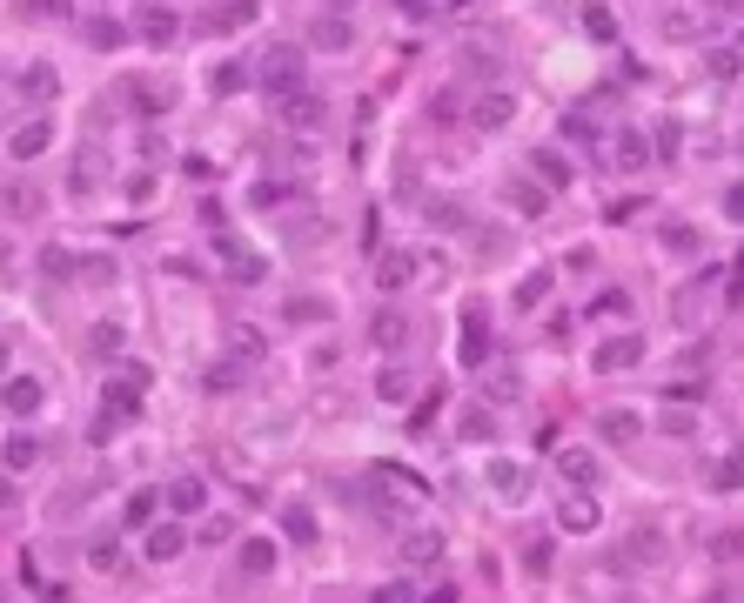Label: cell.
Segmentation results:
<instances>
[{
	"instance_id": "obj_6",
	"label": "cell",
	"mask_w": 744,
	"mask_h": 603,
	"mask_svg": "<svg viewBox=\"0 0 744 603\" xmlns=\"http://www.w3.org/2000/svg\"><path fill=\"white\" fill-rule=\"evenodd\" d=\"M275 108H282V121H289V128H302V134H316V128H322V101H316V94H302V88L282 94Z\"/></svg>"
},
{
	"instance_id": "obj_30",
	"label": "cell",
	"mask_w": 744,
	"mask_h": 603,
	"mask_svg": "<svg viewBox=\"0 0 744 603\" xmlns=\"http://www.w3.org/2000/svg\"><path fill=\"white\" fill-rule=\"evenodd\" d=\"M543 295H550V268H543V275H523V282H517V309H537Z\"/></svg>"
},
{
	"instance_id": "obj_41",
	"label": "cell",
	"mask_w": 744,
	"mask_h": 603,
	"mask_svg": "<svg viewBox=\"0 0 744 603\" xmlns=\"http://www.w3.org/2000/svg\"><path fill=\"white\" fill-rule=\"evenodd\" d=\"M711 74L731 81V74H738V47H711Z\"/></svg>"
},
{
	"instance_id": "obj_46",
	"label": "cell",
	"mask_w": 744,
	"mask_h": 603,
	"mask_svg": "<svg viewBox=\"0 0 744 603\" xmlns=\"http://www.w3.org/2000/svg\"><path fill=\"white\" fill-rule=\"evenodd\" d=\"M724 215H731V222H744V181H731V188H724Z\"/></svg>"
},
{
	"instance_id": "obj_16",
	"label": "cell",
	"mask_w": 744,
	"mask_h": 603,
	"mask_svg": "<svg viewBox=\"0 0 744 603\" xmlns=\"http://www.w3.org/2000/svg\"><path fill=\"white\" fill-rule=\"evenodd\" d=\"M557 476H570L577 490H590V476H597V449H557Z\"/></svg>"
},
{
	"instance_id": "obj_17",
	"label": "cell",
	"mask_w": 744,
	"mask_h": 603,
	"mask_svg": "<svg viewBox=\"0 0 744 603\" xmlns=\"http://www.w3.org/2000/svg\"><path fill=\"white\" fill-rule=\"evenodd\" d=\"M41 402H47V389H41L34 376H14V382H7V416H34Z\"/></svg>"
},
{
	"instance_id": "obj_12",
	"label": "cell",
	"mask_w": 744,
	"mask_h": 603,
	"mask_svg": "<svg viewBox=\"0 0 744 603\" xmlns=\"http://www.w3.org/2000/svg\"><path fill=\"white\" fill-rule=\"evenodd\" d=\"M141 41H155V47H168L181 34V21H175V7H141Z\"/></svg>"
},
{
	"instance_id": "obj_8",
	"label": "cell",
	"mask_w": 744,
	"mask_h": 603,
	"mask_svg": "<svg viewBox=\"0 0 744 603\" xmlns=\"http://www.w3.org/2000/svg\"><path fill=\"white\" fill-rule=\"evenodd\" d=\"M483 356H490V322L483 309H463V369H483Z\"/></svg>"
},
{
	"instance_id": "obj_5",
	"label": "cell",
	"mask_w": 744,
	"mask_h": 603,
	"mask_svg": "<svg viewBox=\"0 0 744 603\" xmlns=\"http://www.w3.org/2000/svg\"><path fill=\"white\" fill-rule=\"evenodd\" d=\"M597 436H604L610 449H631L637 436H644V416H637V409H604V416H597Z\"/></svg>"
},
{
	"instance_id": "obj_3",
	"label": "cell",
	"mask_w": 744,
	"mask_h": 603,
	"mask_svg": "<svg viewBox=\"0 0 744 603\" xmlns=\"http://www.w3.org/2000/svg\"><path fill=\"white\" fill-rule=\"evenodd\" d=\"M637 362H644V335H610V342H597L590 369H597V376H617V369H637Z\"/></svg>"
},
{
	"instance_id": "obj_7",
	"label": "cell",
	"mask_w": 744,
	"mask_h": 603,
	"mask_svg": "<svg viewBox=\"0 0 744 603\" xmlns=\"http://www.w3.org/2000/svg\"><path fill=\"white\" fill-rule=\"evenodd\" d=\"M54 148V121H27V128H14V141H7V155L14 161H34Z\"/></svg>"
},
{
	"instance_id": "obj_63",
	"label": "cell",
	"mask_w": 744,
	"mask_h": 603,
	"mask_svg": "<svg viewBox=\"0 0 744 603\" xmlns=\"http://www.w3.org/2000/svg\"><path fill=\"white\" fill-rule=\"evenodd\" d=\"M0 603H7V597H0Z\"/></svg>"
},
{
	"instance_id": "obj_36",
	"label": "cell",
	"mask_w": 744,
	"mask_h": 603,
	"mask_svg": "<svg viewBox=\"0 0 744 603\" xmlns=\"http://www.w3.org/2000/svg\"><path fill=\"white\" fill-rule=\"evenodd\" d=\"M41 268L54 275V282H68V275H74V255H68V248H41Z\"/></svg>"
},
{
	"instance_id": "obj_39",
	"label": "cell",
	"mask_w": 744,
	"mask_h": 603,
	"mask_svg": "<svg viewBox=\"0 0 744 603\" xmlns=\"http://www.w3.org/2000/svg\"><path fill=\"white\" fill-rule=\"evenodd\" d=\"M490 409H470V416H463V436H470V443H490Z\"/></svg>"
},
{
	"instance_id": "obj_19",
	"label": "cell",
	"mask_w": 744,
	"mask_h": 603,
	"mask_svg": "<svg viewBox=\"0 0 744 603\" xmlns=\"http://www.w3.org/2000/svg\"><path fill=\"white\" fill-rule=\"evenodd\" d=\"M369 342H376V349H403V342H409V315L383 309L376 322H369Z\"/></svg>"
},
{
	"instance_id": "obj_52",
	"label": "cell",
	"mask_w": 744,
	"mask_h": 603,
	"mask_svg": "<svg viewBox=\"0 0 744 603\" xmlns=\"http://www.w3.org/2000/svg\"><path fill=\"white\" fill-rule=\"evenodd\" d=\"M148 516H155V496L141 490V496H135V503H128V523H148Z\"/></svg>"
},
{
	"instance_id": "obj_25",
	"label": "cell",
	"mask_w": 744,
	"mask_h": 603,
	"mask_svg": "<svg viewBox=\"0 0 744 603\" xmlns=\"http://www.w3.org/2000/svg\"><path fill=\"white\" fill-rule=\"evenodd\" d=\"M282 530H289L295 543H316V516H309V503H289V510H282Z\"/></svg>"
},
{
	"instance_id": "obj_43",
	"label": "cell",
	"mask_w": 744,
	"mask_h": 603,
	"mask_svg": "<svg viewBox=\"0 0 744 603\" xmlns=\"http://www.w3.org/2000/svg\"><path fill=\"white\" fill-rule=\"evenodd\" d=\"M34 21H68V0H27Z\"/></svg>"
},
{
	"instance_id": "obj_55",
	"label": "cell",
	"mask_w": 744,
	"mask_h": 603,
	"mask_svg": "<svg viewBox=\"0 0 744 603\" xmlns=\"http://www.w3.org/2000/svg\"><path fill=\"white\" fill-rule=\"evenodd\" d=\"M396 7H403V14H429V7H423V0H396Z\"/></svg>"
},
{
	"instance_id": "obj_26",
	"label": "cell",
	"mask_w": 744,
	"mask_h": 603,
	"mask_svg": "<svg viewBox=\"0 0 744 603\" xmlns=\"http://www.w3.org/2000/svg\"><path fill=\"white\" fill-rule=\"evenodd\" d=\"M564 530H597V503L590 496H570L564 503Z\"/></svg>"
},
{
	"instance_id": "obj_45",
	"label": "cell",
	"mask_w": 744,
	"mask_h": 603,
	"mask_svg": "<svg viewBox=\"0 0 744 603\" xmlns=\"http://www.w3.org/2000/svg\"><path fill=\"white\" fill-rule=\"evenodd\" d=\"M322 315H329V309H322V302H309V295H302V302H289V322H322Z\"/></svg>"
},
{
	"instance_id": "obj_21",
	"label": "cell",
	"mask_w": 744,
	"mask_h": 603,
	"mask_svg": "<svg viewBox=\"0 0 744 603\" xmlns=\"http://www.w3.org/2000/svg\"><path fill=\"white\" fill-rule=\"evenodd\" d=\"M255 21V0H228V7H208V27L215 34H235V27Z\"/></svg>"
},
{
	"instance_id": "obj_11",
	"label": "cell",
	"mask_w": 744,
	"mask_h": 603,
	"mask_svg": "<svg viewBox=\"0 0 744 603\" xmlns=\"http://www.w3.org/2000/svg\"><path fill=\"white\" fill-rule=\"evenodd\" d=\"M309 41H316L322 54H349V41H356V27L342 21V14H322V21L309 27Z\"/></svg>"
},
{
	"instance_id": "obj_32",
	"label": "cell",
	"mask_w": 744,
	"mask_h": 603,
	"mask_svg": "<svg viewBox=\"0 0 744 603\" xmlns=\"http://www.w3.org/2000/svg\"><path fill=\"white\" fill-rule=\"evenodd\" d=\"M88 349L94 356H121V322H101V329L88 335Z\"/></svg>"
},
{
	"instance_id": "obj_48",
	"label": "cell",
	"mask_w": 744,
	"mask_h": 603,
	"mask_svg": "<svg viewBox=\"0 0 744 603\" xmlns=\"http://www.w3.org/2000/svg\"><path fill=\"white\" fill-rule=\"evenodd\" d=\"M711 550H718V557H744V530H724Z\"/></svg>"
},
{
	"instance_id": "obj_58",
	"label": "cell",
	"mask_w": 744,
	"mask_h": 603,
	"mask_svg": "<svg viewBox=\"0 0 744 603\" xmlns=\"http://www.w3.org/2000/svg\"><path fill=\"white\" fill-rule=\"evenodd\" d=\"M704 7H738V0H704Z\"/></svg>"
},
{
	"instance_id": "obj_51",
	"label": "cell",
	"mask_w": 744,
	"mask_h": 603,
	"mask_svg": "<svg viewBox=\"0 0 744 603\" xmlns=\"http://www.w3.org/2000/svg\"><path fill=\"white\" fill-rule=\"evenodd\" d=\"M436 402H443V389H436V396H429L423 409H416V436H429V423H436Z\"/></svg>"
},
{
	"instance_id": "obj_50",
	"label": "cell",
	"mask_w": 744,
	"mask_h": 603,
	"mask_svg": "<svg viewBox=\"0 0 744 603\" xmlns=\"http://www.w3.org/2000/svg\"><path fill=\"white\" fill-rule=\"evenodd\" d=\"M664 396H671V402H698V396H704V382H671Z\"/></svg>"
},
{
	"instance_id": "obj_18",
	"label": "cell",
	"mask_w": 744,
	"mask_h": 603,
	"mask_svg": "<svg viewBox=\"0 0 744 603\" xmlns=\"http://www.w3.org/2000/svg\"><path fill=\"white\" fill-rule=\"evenodd\" d=\"M530 175H537L550 195H557V188H570V168H564V155H557V148H537V155H530Z\"/></svg>"
},
{
	"instance_id": "obj_60",
	"label": "cell",
	"mask_w": 744,
	"mask_h": 603,
	"mask_svg": "<svg viewBox=\"0 0 744 603\" xmlns=\"http://www.w3.org/2000/svg\"><path fill=\"white\" fill-rule=\"evenodd\" d=\"M711 603H731V597H711Z\"/></svg>"
},
{
	"instance_id": "obj_1",
	"label": "cell",
	"mask_w": 744,
	"mask_h": 603,
	"mask_svg": "<svg viewBox=\"0 0 744 603\" xmlns=\"http://www.w3.org/2000/svg\"><path fill=\"white\" fill-rule=\"evenodd\" d=\"M262 88H269L275 101L302 88V47H282V41L262 47Z\"/></svg>"
},
{
	"instance_id": "obj_49",
	"label": "cell",
	"mask_w": 744,
	"mask_h": 603,
	"mask_svg": "<svg viewBox=\"0 0 744 603\" xmlns=\"http://www.w3.org/2000/svg\"><path fill=\"white\" fill-rule=\"evenodd\" d=\"M564 128H570V134H577V141H597V121H590V114H570Z\"/></svg>"
},
{
	"instance_id": "obj_31",
	"label": "cell",
	"mask_w": 744,
	"mask_h": 603,
	"mask_svg": "<svg viewBox=\"0 0 744 603\" xmlns=\"http://www.w3.org/2000/svg\"><path fill=\"white\" fill-rule=\"evenodd\" d=\"M617 155H624V168H651V141H644V134H624Z\"/></svg>"
},
{
	"instance_id": "obj_54",
	"label": "cell",
	"mask_w": 744,
	"mask_h": 603,
	"mask_svg": "<svg viewBox=\"0 0 744 603\" xmlns=\"http://www.w3.org/2000/svg\"><path fill=\"white\" fill-rule=\"evenodd\" d=\"M7 262H14V248H7V235H0V275H7Z\"/></svg>"
},
{
	"instance_id": "obj_33",
	"label": "cell",
	"mask_w": 744,
	"mask_h": 603,
	"mask_svg": "<svg viewBox=\"0 0 744 603\" xmlns=\"http://www.w3.org/2000/svg\"><path fill=\"white\" fill-rule=\"evenodd\" d=\"M584 27H590V41H617V21H610V7H584Z\"/></svg>"
},
{
	"instance_id": "obj_14",
	"label": "cell",
	"mask_w": 744,
	"mask_h": 603,
	"mask_svg": "<svg viewBox=\"0 0 744 603\" xmlns=\"http://www.w3.org/2000/svg\"><path fill=\"white\" fill-rule=\"evenodd\" d=\"M476 121H483V128H510V121H517V94L490 88L483 101H476Z\"/></svg>"
},
{
	"instance_id": "obj_40",
	"label": "cell",
	"mask_w": 744,
	"mask_h": 603,
	"mask_svg": "<svg viewBox=\"0 0 744 603\" xmlns=\"http://www.w3.org/2000/svg\"><path fill=\"white\" fill-rule=\"evenodd\" d=\"M429 222H436V228H463V208H456V201H429Z\"/></svg>"
},
{
	"instance_id": "obj_38",
	"label": "cell",
	"mask_w": 744,
	"mask_h": 603,
	"mask_svg": "<svg viewBox=\"0 0 744 603\" xmlns=\"http://www.w3.org/2000/svg\"><path fill=\"white\" fill-rule=\"evenodd\" d=\"M282 201H295L289 181H262V188H255V208H282Z\"/></svg>"
},
{
	"instance_id": "obj_47",
	"label": "cell",
	"mask_w": 744,
	"mask_h": 603,
	"mask_svg": "<svg viewBox=\"0 0 744 603\" xmlns=\"http://www.w3.org/2000/svg\"><path fill=\"white\" fill-rule=\"evenodd\" d=\"M597 309H604V315H624V309H631V302H624V295H617V289H604V295H597V302H590V315H597Z\"/></svg>"
},
{
	"instance_id": "obj_9",
	"label": "cell",
	"mask_w": 744,
	"mask_h": 603,
	"mask_svg": "<svg viewBox=\"0 0 744 603\" xmlns=\"http://www.w3.org/2000/svg\"><path fill=\"white\" fill-rule=\"evenodd\" d=\"M503 201H510V208H523V215H543V208H550V188H543V181L510 175V181H503Z\"/></svg>"
},
{
	"instance_id": "obj_34",
	"label": "cell",
	"mask_w": 744,
	"mask_h": 603,
	"mask_svg": "<svg viewBox=\"0 0 744 603\" xmlns=\"http://www.w3.org/2000/svg\"><path fill=\"white\" fill-rule=\"evenodd\" d=\"M718 490H744V449H731L718 463Z\"/></svg>"
},
{
	"instance_id": "obj_10",
	"label": "cell",
	"mask_w": 744,
	"mask_h": 603,
	"mask_svg": "<svg viewBox=\"0 0 744 603\" xmlns=\"http://www.w3.org/2000/svg\"><path fill=\"white\" fill-rule=\"evenodd\" d=\"M168 510H175V516L208 510V483H202V476H175V483H168Z\"/></svg>"
},
{
	"instance_id": "obj_61",
	"label": "cell",
	"mask_w": 744,
	"mask_h": 603,
	"mask_svg": "<svg viewBox=\"0 0 744 603\" xmlns=\"http://www.w3.org/2000/svg\"><path fill=\"white\" fill-rule=\"evenodd\" d=\"M336 7H342V0H336Z\"/></svg>"
},
{
	"instance_id": "obj_27",
	"label": "cell",
	"mask_w": 744,
	"mask_h": 603,
	"mask_svg": "<svg viewBox=\"0 0 744 603\" xmlns=\"http://www.w3.org/2000/svg\"><path fill=\"white\" fill-rule=\"evenodd\" d=\"M409 389H416V382H409L403 369H383V376H376V396L383 402H409Z\"/></svg>"
},
{
	"instance_id": "obj_56",
	"label": "cell",
	"mask_w": 744,
	"mask_h": 603,
	"mask_svg": "<svg viewBox=\"0 0 744 603\" xmlns=\"http://www.w3.org/2000/svg\"><path fill=\"white\" fill-rule=\"evenodd\" d=\"M0 503H14V483H7V476H0Z\"/></svg>"
},
{
	"instance_id": "obj_2",
	"label": "cell",
	"mask_w": 744,
	"mask_h": 603,
	"mask_svg": "<svg viewBox=\"0 0 744 603\" xmlns=\"http://www.w3.org/2000/svg\"><path fill=\"white\" fill-rule=\"evenodd\" d=\"M215 255L228 262V275H235V282H262V268H269L255 248L242 242V235H235V228H215Z\"/></svg>"
},
{
	"instance_id": "obj_35",
	"label": "cell",
	"mask_w": 744,
	"mask_h": 603,
	"mask_svg": "<svg viewBox=\"0 0 744 603\" xmlns=\"http://www.w3.org/2000/svg\"><path fill=\"white\" fill-rule=\"evenodd\" d=\"M88 41L94 47H121V41H128V27H121V21H88Z\"/></svg>"
},
{
	"instance_id": "obj_24",
	"label": "cell",
	"mask_w": 744,
	"mask_h": 603,
	"mask_svg": "<svg viewBox=\"0 0 744 603\" xmlns=\"http://www.w3.org/2000/svg\"><path fill=\"white\" fill-rule=\"evenodd\" d=\"M403 557L409 563H436V557H443V536H436V530H409L403 536Z\"/></svg>"
},
{
	"instance_id": "obj_29",
	"label": "cell",
	"mask_w": 744,
	"mask_h": 603,
	"mask_svg": "<svg viewBox=\"0 0 744 603\" xmlns=\"http://www.w3.org/2000/svg\"><path fill=\"white\" fill-rule=\"evenodd\" d=\"M657 235H664V248H677V255H691V248H698V228H691V222H664Z\"/></svg>"
},
{
	"instance_id": "obj_13",
	"label": "cell",
	"mask_w": 744,
	"mask_h": 603,
	"mask_svg": "<svg viewBox=\"0 0 744 603\" xmlns=\"http://www.w3.org/2000/svg\"><path fill=\"white\" fill-rule=\"evenodd\" d=\"M181 550H188V530H181V523H155V530H148V557L155 563H175Z\"/></svg>"
},
{
	"instance_id": "obj_22",
	"label": "cell",
	"mask_w": 744,
	"mask_h": 603,
	"mask_svg": "<svg viewBox=\"0 0 744 603\" xmlns=\"http://www.w3.org/2000/svg\"><path fill=\"white\" fill-rule=\"evenodd\" d=\"M409 275H416V255H403V248H389L383 262H376V282H383V289H403Z\"/></svg>"
},
{
	"instance_id": "obj_57",
	"label": "cell",
	"mask_w": 744,
	"mask_h": 603,
	"mask_svg": "<svg viewBox=\"0 0 744 603\" xmlns=\"http://www.w3.org/2000/svg\"><path fill=\"white\" fill-rule=\"evenodd\" d=\"M423 603H456V597H450V590H436V597H423Z\"/></svg>"
},
{
	"instance_id": "obj_42",
	"label": "cell",
	"mask_w": 744,
	"mask_h": 603,
	"mask_svg": "<svg viewBox=\"0 0 744 603\" xmlns=\"http://www.w3.org/2000/svg\"><path fill=\"white\" fill-rule=\"evenodd\" d=\"M235 382H242V362H215L208 369V389H235Z\"/></svg>"
},
{
	"instance_id": "obj_23",
	"label": "cell",
	"mask_w": 744,
	"mask_h": 603,
	"mask_svg": "<svg viewBox=\"0 0 744 603\" xmlns=\"http://www.w3.org/2000/svg\"><path fill=\"white\" fill-rule=\"evenodd\" d=\"M0 456H7V469H34V463H41V436H27V429H14Z\"/></svg>"
},
{
	"instance_id": "obj_4",
	"label": "cell",
	"mask_w": 744,
	"mask_h": 603,
	"mask_svg": "<svg viewBox=\"0 0 744 603\" xmlns=\"http://www.w3.org/2000/svg\"><path fill=\"white\" fill-rule=\"evenodd\" d=\"M483 483H490L503 503H523V496H530V469L510 463V456H490V476H483Z\"/></svg>"
},
{
	"instance_id": "obj_28",
	"label": "cell",
	"mask_w": 744,
	"mask_h": 603,
	"mask_svg": "<svg viewBox=\"0 0 744 603\" xmlns=\"http://www.w3.org/2000/svg\"><path fill=\"white\" fill-rule=\"evenodd\" d=\"M242 81H248V67H242V61H222L215 74H208V88H215V94H235Z\"/></svg>"
},
{
	"instance_id": "obj_37",
	"label": "cell",
	"mask_w": 744,
	"mask_h": 603,
	"mask_svg": "<svg viewBox=\"0 0 744 603\" xmlns=\"http://www.w3.org/2000/svg\"><path fill=\"white\" fill-rule=\"evenodd\" d=\"M21 88L34 94V101H47V94H54V67H27V74H21Z\"/></svg>"
},
{
	"instance_id": "obj_20",
	"label": "cell",
	"mask_w": 744,
	"mask_h": 603,
	"mask_svg": "<svg viewBox=\"0 0 744 603\" xmlns=\"http://www.w3.org/2000/svg\"><path fill=\"white\" fill-rule=\"evenodd\" d=\"M0 201H7V208H14L21 222H27V215H41V208H47V201H41V188H27V181H0Z\"/></svg>"
},
{
	"instance_id": "obj_53",
	"label": "cell",
	"mask_w": 744,
	"mask_h": 603,
	"mask_svg": "<svg viewBox=\"0 0 744 603\" xmlns=\"http://www.w3.org/2000/svg\"><path fill=\"white\" fill-rule=\"evenodd\" d=\"M376 603H409V583H383V590H376Z\"/></svg>"
},
{
	"instance_id": "obj_15",
	"label": "cell",
	"mask_w": 744,
	"mask_h": 603,
	"mask_svg": "<svg viewBox=\"0 0 744 603\" xmlns=\"http://www.w3.org/2000/svg\"><path fill=\"white\" fill-rule=\"evenodd\" d=\"M235 563H242L248 577H269L275 570V536H248L242 550H235Z\"/></svg>"
},
{
	"instance_id": "obj_59",
	"label": "cell",
	"mask_w": 744,
	"mask_h": 603,
	"mask_svg": "<svg viewBox=\"0 0 744 603\" xmlns=\"http://www.w3.org/2000/svg\"><path fill=\"white\" fill-rule=\"evenodd\" d=\"M0 376H7V342H0Z\"/></svg>"
},
{
	"instance_id": "obj_44",
	"label": "cell",
	"mask_w": 744,
	"mask_h": 603,
	"mask_svg": "<svg viewBox=\"0 0 744 603\" xmlns=\"http://www.w3.org/2000/svg\"><path fill=\"white\" fill-rule=\"evenodd\" d=\"M88 563H94V570H114V563H121V543H94Z\"/></svg>"
},
{
	"instance_id": "obj_62",
	"label": "cell",
	"mask_w": 744,
	"mask_h": 603,
	"mask_svg": "<svg viewBox=\"0 0 744 603\" xmlns=\"http://www.w3.org/2000/svg\"><path fill=\"white\" fill-rule=\"evenodd\" d=\"M738 54H744V47H738Z\"/></svg>"
}]
</instances>
